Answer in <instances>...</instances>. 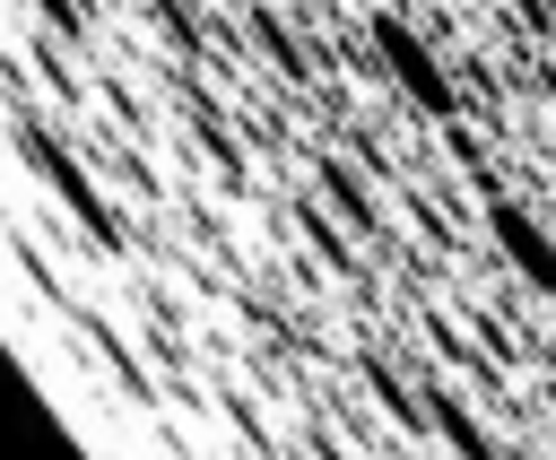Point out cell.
Segmentation results:
<instances>
[{"label":"cell","mask_w":556,"mask_h":460,"mask_svg":"<svg viewBox=\"0 0 556 460\" xmlns=\"http://www.w3.org/2000/svg\"><path fill=\"white\" fill-rule=\"evenodd\" d=\"M9 139H17V156H26V174H35V182H43V191H52V200H61L70 217H78V234H87V243H104V252H130V234H122V217H113V200H104V191L87 182V165H78V156L61 148V130H52V122H35V113H17V122H9Z\"/></svg>","instance_id":"cell-1"},{"label":"cell","mask_w":556,"mask_h":460,"mask_svg":"<svg viewBox=\"0 0 556 460\" xmlns=\"http://www.w3.org/2000/svg\"><path fill=\"white\" fill-rule=\"evenodd\" d=\"M365 35H374V61H382V78H391V87H400V95H408L426 122H460V78L443 69V52H434V43H426L408 17H374Z\"/></svg>","instance_id":"cell-2"},{"label":"cell","mask_w":556,"mask_h":460,"mask_svg":"<svg viewBox=\"0 0 556 460\" xmlns=\"http://www.w3.org/2000/svg\"><path fill=\"white\" fill-rule=\"evenodd\" d=\"M486 234H495V252H504V269L539 295V304H556V234L521 208V200H504V191H486Z\"/></svg>","instance_id":"cell-3"},{"label":"cell","mask_w":556,"mask_h":460,"mask_svg":"<svg viewBox=\"0 0 556 460\" xmlns=\"http://www.w3.org/2000/svg\"><path fill=\"white\" fill-rule=\"evenodd\" d=\"M417 399H426V425H434V434H443L460 460H504V451H495V434L469 417V399H460V391H443V382H417Z\"/></svg>","instance_id":"cell-4"},{"label":"cell","mask_w":556,"mask_h":460,"mask_svg":"<svg viewBox=\"0 0 556 460\" xmlns=\"http://www.w3.org/2000/svg\"><path fill=\"white\" fill-rule=\"evenodd\" d=\"M313 182H321V191L339 200V217H348L356 234H382V208H374V191H365V182H356V174H348L339 156H313Z\"/></svg>","instance_id":"cell-5"},{"label":"cell","mask_w":556,"mask_h":460,"mask_svg":"<svg viewBox=\"0 0 556 460\" xmlns=\"http://www.w3.org/2000/svg\"><path fill=\"white\" fill-rule=\"evenodd\" d=\"M365 391H374V408H382L400 434H426V399H417V391H408V382H400L382 356H365Z\"/></svg>","instance_id":"cell-6"},{"label":"cell","mask_w":556,"mask_h":460,"mask_svg":"<svg viewBox=\"0 0 556 460\" xmlns=\"http://www.w3.org/2000/svg\"><path fill=\"white\" fill-rule=\"evenodd\" d=\"M252 35H261V43H269V61H278V69H287V78H304V52H295V35H287V26H278V17H269V9H252Z\"/></svg>","instance_id":"cell-7"},{"label":"cell","mask_w":556,"mask_h":460,"mask_svg":"<svg viewBox=\"0 0 556 460\" xmlns=\"http://www.w3.org/2000/svg\"><path fill=\"white\" fill-rule=\"evenodd\" d=\"M35 9H43V26H52V35H70V43L87 35V9H78V0H35Z\"/></svg>","instance_id":"cell-8"},{"label":"cell","mask_w":556,"mask_h":460,"mask_svg":"<svg viewBox=\"0 0 556 460\" xmlns=\"http://www.w3.org/2000/svg\"><path fill=\"white\" fill-rule=\"evenodd\" d=\"M313 460H348V451H339V443H330V434H313Z\"/></svg>","instance_id":"cell-9"}]
</instances>
